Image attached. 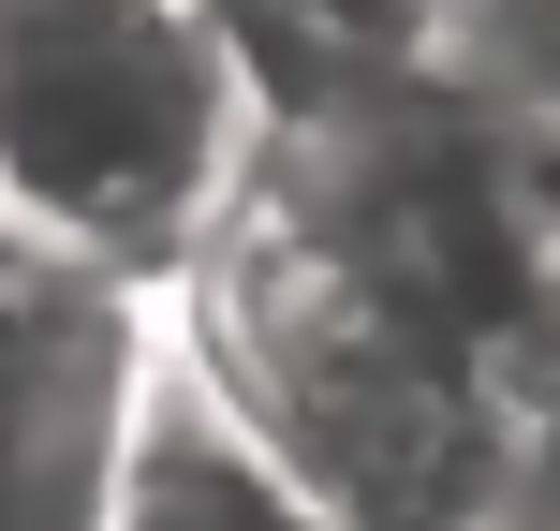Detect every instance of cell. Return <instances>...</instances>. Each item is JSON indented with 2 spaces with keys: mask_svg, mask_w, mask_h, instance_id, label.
<instances>
[{
  "mask_svg": "<svg viewBox=\"0 0 560 531\" xmlns=\"http://www.w3.org/2000/svg\"><path fill=\"white\" fill-rule=\"evenodd\" d=\"M163 339L222 384V414L252 428L339 531H487L516 503L502 384L457 369L443 339H413L398 310H369L354 280L310 252L280 207H252V193L222 207V236H207L192 280L163 296Z\"/></svg>",
  "mask_w": 560,
  "mask_h": 531,
  "instance_id": "cell-1",
  "label": "cell"
},
{
  "mask_svg": "<svg viewBox=\"0 0 560 531\" xmlns=\"http://www.w3.org/2000/svg\"><path fill=\"white\" fill-rule=\"evenodd\" d=\"M266 148L222 0H0V236L163 310Z\"/></svg>",
  "mask_w": 560,
  "mask_h": 531,
  "instance_id": "cell-2",
  "label": "cell"
},
{
  "mask_svg": "<svg viewBox=\"0 0 560 531\" xmlns=\"http://www.w3.org/2000/svg\"><path fill=\"white\" fill-rule=\"evenodd\" d=\"M163 310L0 236V531H104V458Z\"/></svg>",
  "mask_w": 560,
  "mask_h": 531,
  "instance_id": "cell-3",
  "label": "cell"
},
{
  "mask_svg": "<svg viewBox=\"0 0 560 531\" xmlns=\"http://www.w3.org/2000/svg\"><path fill=\"white\" fill-rule=\"evenodd\" d=\"M104 531H339V517L222 414V384H207L177 339H148L118 458H104Z\"/></svg>",
  "mask_w": 560,
  "mask_h": 531,
  "instance_id": "cell-4",
  "label": "cell"
},
{
  "mask_svg": "<svg viewBox=\"0 0 560 531\" xmlns=\"http://www.w3.org/2000/svg\"><path fill=\"white\" fill-rule=\"evenodd\" d=\"M428 74L502 134L560 148V0H428Z\"/></svg>",
  "mask_w": 560,
  "mask_h": 531,
  "instance_id": "cell-5",
  "label": "cell"
},
{
  "mask_svg": "<svg viewBox=\"0 0 560 531\" xmlns=\"http://www.w3.org/2000/svg\"><path fill=\"white\" fill-rule=\"evenodd\" d=\"M502 443H516V503L502 517H546L560 531V325L502 369Z\"/></svg>",
  "mask_w": 560,
  "mask_h": 531,
  "instance_id": "cell-6",
  "label": "cell"
},
{
  "mask_svg": "<svg viewBox=\"0 0 560 531\" xmlns=\"http://www.w3.org/2000/svg\"><path fill=\"white\" fill-rule=\"evenodd\" d=\"M487 531H546V517H487Z\"/></svg>",
  "mask_w": 560,
  "mask_h": 531,
  "instance_id": "cell-7",
  "label": "cell"
}]
</instances>
